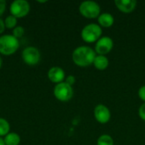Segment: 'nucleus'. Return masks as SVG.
Listing matches in <instances>:
<instances>
[{
	"label": "nucleus",
	"mask_w": 145,
	"mask_h": 145,
	"mask_svg": "<svg viewBox=\"0 0 145 145\" xmlns=\"http://www.w3.org/2000/svg\"><path fill=\"white\" fill-rule=\"evenodd\" d=\"M6 27H5V25H4V20L0 17V35L2 36V34L4 32Z\"/></svg>",
	"instance_id": "nucleus-23"
},
{
	"label": "nucleus",
	"mask_w": 145,
	"mask_h": 145,
	"mask_svg": "<svg viewBox=\"0 0 145 145\" xmlns=\"http://www.w3.org/2000/svg\"><path fill=\"white\" fill-rule=\"evenodd\" d=\"M138 2L136 0H116L115 5L118 10L124 14H130L133 12L137 7Z\"/></svg>",
	"instance_id": "nucleus-11"
},
{
	"label": "nucleus",
	"mask_w": 145,
	"mask_h": 145,
	"mask_svg": "<svg viewBox=\"0 0 145 145\" xmlns=\"http://www.w3.org/2000/svg\"><path fill=\"white\" fill-rule=\"evenodd\" d=\"M6 6H7V3L5 0H0V17L4 14L5 10H6Z\"/></svg>",
	"instance_id": "nucleus-22"
},
{
	"label": "nucleus",
	"mask_w": 145,
	"mask_h": 145,
	"mask_svg": "<svg viewBox=\"0 0 145 145\" xmlns=\"http://www.w3.org/2000/svg\"><path fill=\"white\" fill-rule=\"evenodd\" d=\"M5 145H19L20 143V137L16 133H8L4 138Z\"/></svg>",
	"instance_id": "nucleus-14"
},
{
	"label": "nucleus",
	"mask_w": 145,
	"mask_h": 145,
	"mask_svg": "<svg viewBox=\"0 0 145 145\" xmlns=\"http://www.w3.org/2000/svg\"><path fill=\"white\" fill-rule=\"evenodd\" d=\"M30 10V3L25 0H14L9 5L10 14L17 19L26 16L29 14Z\"/></svg>",
	"instance_id": "nucleus-6"
},
{
	"label": "nucleus",
	"mask_w": 145,
	"mask_h": 145,
	"mask_svg": "<svg viewBox=\"0 0 145 145\" xmlns=\"http://www.w3.org/2000/svg\"><path fill=\"white\" fill-rule=\"evenodd\" d=\"M114 47V41L111 37L105 36L101 37L95 43L94 51L98 55H105L108 54Z\"/></svg>",
	"instance_id": "nucleus-8"
},
{
	"label": "nucleus",
	"mask_w": 145,
	"mask_h": 145,
	"mask_svg": "<svg viewBox=\"0 0 145 145\" xmlns=\"http://www.w3.org/2000/svg\"><path fill=\"white\" fill-rule=\"evenodd\" d=\"M2 65H3V59H2V58H1V56H0V69H1V67H2Z\"/></svg>",
	"instance_id": "nucleus-25"
},
{
	"label": "nucleus",
	"mask_w": 145,
	"mask_h": 145,
	"mask_svg": "<svg viewBox=\"0 0 145 145\" xmlns=\"http://www.w3.org/2000/svg\"><path fill=\"white\" fill-rule=\"evenodd\" d=\"M114 16L108 12L101 13L100 15L98 17V24L101 28H110L114 25Z\"/></svg>",
	"instance_id": "nucleus-12"
},
{
	"label": "nucleus",
	"mask_w": 145,
	"mask_h": 145,
	"mask_svg": "<svg viewBox=\"0 0 145 145\" xmlns=\"http://www.w3.org/2000/svg\"><path fill=\"white\" fill-rule=\"evenodd\" d=\"M4 25H5V27L7 29H14V27L17 26V18H15L14 16L9 14L8 15L4 20Z\"/></svg>",
	"instance_id": "nucleus-17"
},
{
	"label": "nucleus",
	"mask_w": 145,
	"mask_h": 145,
	"mask_svg": "<svg viewBox=\"0 0 145 145\" xmlns=\"http://www.w3.org/2000/svg\"><path fill=\"white\" fill-rule=\"evenodd\" d=\"M65 72L59 66H53L48 71V78L53 83L59 84L63 82L65 79Z\"/></svg>",
	"instance_id": "nucleus-10"
},
{
	"label": "nucleus",
	"mask_w": 145,
	"mask_h": 145,
	"mask_svg": "<svg viewBox=\"0 0 145 145\" xmlns=\"http://www.w3.org/2000/svg\"><path fill=\"white\" fill-rule=\"evenodd\" d=\"M138 95L139 97V99L144 101V103H145V85H143L139 88L138 92Z\"/></svg>",
	"instance_id": "nucleus-20"
},
{
	"label": "nucleus",
	"mask_w": 145,
	"mask_h": 145,
	"mask_svg": "<svg viewBox=\"0 0 145 145\" xmlns=\"http://www.w3.org/2000/svg\"><path fill=\"white\" fill-rule=\"evenodd\" d=\"M20 48V41L12 34L0 36V54L10 56L17 52Z\"/></svg>",
	"instance_id": "nucleus-2"
},
{
	"label": "nucleus",
	"mask_w": 145,
	"mask_h": 145,
	"mask_svg": "<svg viewBox=\"0 0 145 145\" xmlns=\"http://www.w3.org/2000/svg\"><path fill=\"white\" fill-rule=\"evenodd\" d=\"M37 3H47V1H37Z\"/></svg>",
	"instance_id": "nucleus-26"
},
{
	"label": "nucleus",
	"mask_w": 145,
	"mask_h": 145,
	"mask_svg": "<svg viewBox=\"0 0 145 145\" xmlns=\"http://www.w3.org/2000/svg\"><path fill=\"white\" fill-rule=\"evenodd\" d=\"M138 116L141 120L145 121V103H143L138 109Z\"/></svg>",
	"instance_id": "nucleus-19"
},
{
	"label": "nucleus",
	"mask_w": 145,
	"mask_h": 145,
	"mask_svg": "<svg viewBox=\"0 0 145 145\" xmlns=\"http://www.w3.org/2000/svg\"><path fill=\"white\" fill-rule=\"evenodd\" d=\"M65 82L67 84H69L70 86L72 87V86L76 83V77H75L73 75H69V76H67L65 77Z\"/></svg>",
	"instance_id": "nucleus-21"
},
{
	"label": "nucleus",
	"mask_w": 145,
	"mask_h": 145,
	"mask_svg": "<svg viewBox=\"0 0 145 145\" xmlns=\"http://www.w3.org/2000/svg\"><path fill=\"white\" fill-rule=\"evenodd\" d=\"M93 116L95 120L100 124H106L111 119V112L110 109L103 104H99L95 106Z\"/></svg>",
	"instance_id": "nucleus-9"
},
{
	"label": "nucleus",
	"mask_w": 145,
	"mask_h": 145,
	"mask_svg": "<svg viewBox=\"0 0 145 145\" xmlns=\"http://www.w3.org/2000/svg\"><path fill=\"white\" fill-rule=\"evenodd\" d=\"M24 34H25V29L21 25H17L16 27H14L12 30V35L18 39L24 36Z\"/></svg>",
	"instance_id": "nucleus-18"
},
{
	"label": "nucleus",
	"mask_w": 145,
	"mask_h": 145,
	"mask_svg": "<svg viewBox=\"0 0 145 145\" xmlns=\"http://www.w3.org/2000/svg\"><path fill=\"white\" fill-rule=\"evenodd\" d=\"M54 95L60 102H68L72 99L74 91L71 86L67 84L65 82H63L54 86Z\"/></svg>",
	"instance_id": "nucleus-5"
},
{
	"label": "nucleus",
	"mask_w": 145,
	"mask_h": 145,
	"mask_svg": "<svg viewBox=\"0 0 145 145\" xmlns=\"http://www.w3.org/2000/svg\"><path fill=\"white\" fill-rule=\"evenodd\" d=\"M79 12L82 16L87 19H98L101 14L100 5L92 0L83 1L79 5Z\"/></svg>",
	"instance_id": "nucleus-4"
},
{
	"label": "nucleus",
	"mask_w": 145,
	"mask_h": 145,
	"mask_svg": "<svg viewBox=\"0 0 145 145\" xmlns=\"http://www.w3.org/2000/svg\"><path fill=\"white\" fill-rule=\"evenodd\" d=\"M103 30L96 23H90L86 25L81 31L82 39L87 43H96V42L102 37Z\"/></svg>",
	"instance_id": "nucleus-3"
},
{
	"label": "nucleus",
	"mask_w": 145,
	"mask_h": 145,
	"mask_svg": "<svg viewBox=\"0 0 145 145\" xmlns=\"http://www.w3.org/2000/svg\"><path fill=\"white\" fill-rule=\"evenodd\" d=\"M10 130L8 121L4 118H0V138H4Z\"/></svg>",
	"instance_id": "nucleus-15"
},
{
	"label": "nucleus",
	"mask_w": 145,
	"mask_h": 145,
	"mask_svg": "<svg viewBox=\"0 0 145 145\" xmlns=\"http://www.w3.org/2000/svg\"><path fill=\"white\" fill-rule=\"evenodd\" d=\"M21 58L25 64L28 65H36L41 59V54L37 48L28 46L23 49L21 53Z\"/></svg>",
	"instance_id": "nucleus-7"
},
{
	"label": "nucleus",
	"mask_w": 145,
	"mask_h": 145,
	"mask_svg": "<svg viewBox=\"0 0 145 145\" xmlns=\"http://www.w3.org/2000/svg\"><path fill=\"white\" fill-rule=\"evenodd\" d=\"M97 145H114V139L109 134H102L97 139Z\"/></svg>",
	"instance_id": "nucleus-16"
},
{
	"label": "nucleus",
	"mask_w": 145,
	"mask_h": 145,
	"mask_svg": "<svg viewBox=\"0 0 145 145\" xmlns=\"http://www.w3.org/2000/svg\"><path fill=\"white\" fill-rule=\"evenodd\" d=\"M97 54L89 46H79L74 49L71 54L72 61L79 67H88L93 64Z\"/></svg>",
	"instance_id": "nucleus-1"
},
{
	"label": "nucleus",
	"mask_w": 145,
	"mask_h": 145,
	"mask_svg": "<svg viewBox=\"0 0 145 145\" xmlns=\"http://www.w3.org/2000/svg\"><path fill=\"white\" fill-rule=\"evenodd\" d=\"M0 145H5V144H4V141H3V138H0Z\"/></svg>",
	"instance_id": "nucleus-24"
},
{
	"label": "nucleus",
	"mask_w": 145,
	"mask_h": 145,
	"mask_svg": "<svg viewBox=\"0 0 145 145\" xmlns=\"http://www.w3.org/2000/svg\"><path fill=\"white\" fill-rule=\"evenodd\" d=\"M93 66L98 71H105L109 67L110 61L109 59L105 55H96L94 61H93Z\"/></svg>",
	"instance_id": "nucleus-13"
}]
</instances>
